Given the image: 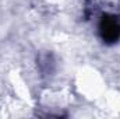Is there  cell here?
Wrapping results in <instances>:
<instances>
[{
    "label": "cell",
    "mask_w": 120,
    "mask_h": 119,
    "mask_svg": "<svg viewBox=\"0 0 120 119\" xmlns=\"http://www.w3.org/2000/svg\"><path fill=\"white\" fill-rule=\"evenodd\" d=\"M98 35L106 45H115L120 41V18L112 13L101 16L98 23Z\"/></svg>",
    "instance_id": "6da1fadb"
},
{
    "label": "cell",
    "mask_w": 120,
    "mask_h": 119,
    "mask_svg": "<svg viewBox=\"0 0 120 119\" xmlns=\"http://www.w3.org/2000/svg\"><path fill=\"white\" fill-rule=\"evenodd\" d=\"M39 66H41V70L43 71V73H50L52 71V66H53V60L52 58L49 56V55H45V56H42L41 59H39Z\"/></svg>",
    "instance_id": "7a4b0ae2"
}]
</instances>
